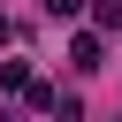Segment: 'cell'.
Returning a JSON list of instances; mask_svg holds the SVG:
<instances>
[{
	"instance_id": "cell-3",
	"label": "cell",
	"mask_w": 122,
	"mask_h": 122,
	"mask_svg": "<svg viewBox=\"0 0 122 122\" xmlns=\"http://www.w3.org/2000/svg\"><path fill=\"white\" fill-rule=\"evenodd\" d=\"M92 15H99V30H122V0H99Z\"/></svg>"
},
{
	"instance_id": "cell-4",
	"label": "cell",
	"mask_w": 122,
	"mask_h": 122,
	"mask_svg": "<svg viewBox=\"0 0 122 122\" xmlns=\"http://www.w3.org/2000/svg\"><path fill=\"white\" fill-rule=\"evenodd\" d=\"M46 8H53V15H76V8H84V0H46Z\"/></svg>"
},
{
	"instance_id": "cell-6",
	"label": "cell",
	"mask_w": 122,
	"mask_h": 122,
	"mask_svg": "<svg viewBox=\"0 0 122 122\" xmlns=\"http://www.w3.org/2000/svg\"><path fill=\"white\" fill-rule=\"evenodd\" d=\"M0 122H8V114H0Z\"/></svg>"
},
{
	"instance_id": "cell-1",
	"label": "cell",
	"mask_w": 122,
	"mask_h": 122,
	"mask_svg": "<svg viewBox=\"0 0 122 122\" xmlns=\"http://www.w3.org/2000/svg\"><path fill=\"white\" fill-rule=\"evenodd\" d=\"M69 61H76V69H84V76H92V69H99V61H107V46H99V30H84V38H76V46H69Z\"/></svg>"
},
{
	"instance_id": "cell-5",
	"label": "cell",
	"mask_w": 122,
	"mask_h": 122,
	"mask_svg": "<svg viewBox=\"0 0 122 122\" xmlns=\"http://www.w3.org/2000/svg\"><path fill=\"white\" fill-rule=\"evenodd\" d=\"M0 38H8V15H0Z\"/></svg>"
},
{
	"instance_id": "cell-2",
	"label": "cell",
	"mask_w": 122,
	"mask_h": 122,
	"mask_svg": "<svg viewBox=\"0 0 122 122\" xmlns=\"http://www.w3.org/2000/svg\"><path fill=\"white\" fill-rule=\"evenodd\" d=\"M23 84H30V69L23 61H0V92H23Z\"/></svg>"
}]
</instances>
